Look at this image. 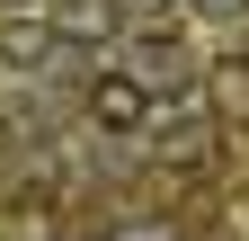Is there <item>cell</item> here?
I'll return each instance as SVG.
<instances>
[{
	"mask_svg": "<svg viewBox=\"0 0 249 241\" xmlns=\"http://www.w3.org/2000/svg\"><path fill=\"white\" fill-rule=\"evenodd\" d=\"M151 116H160V99H151L142 72H124V63L89 72V125H98V134H142Z\"/></svg>",
	"mask_w": 249,
	"mask_h": 241,
	"instance_id": "6da1fadb",
	"label": "cell"
},
{
	"mask_svg": "<svg viewBox=\"0 0 249 241\" xmlns=\"http://www.w3.org/2000/svg\"><path fill=\"white\" fill-rule=\"evenodd\" d=\"M62 36H53V18H45V0L36 9H18V0H0V54H9L18 72H36V54H53Z\"/></svg>",
	"mask_w": 249,
	"mask_h": 241,
	"instance_id": "7a4b0ae2",
	"label": "cell"
},
{
	"mask_svg": "<svg viewBox=\"0 0 249 241\" xmlns=\"http://www.w3.org/2000/svg\"><path fill=\"white\" fill-rule=\"evenodd\" d=\"M45 18H53L62 45H80V36H107L116 27V0H45Z\"/></svg>",
	"mask_w": 249,
	"mask_h": 241,
	"instance_id": "3957f363",
	"label": "cell"
},
{
	"mask_svg": "<svg viewBox=\"0 0 249 241\" xmlns=\"http://www.w3.org/2000/svg\"><path fill=\"white\" fill-rule=\"evenodd\" d=\"M107 241H169V223H116Z\"/></svg>",
	"mask_w": 249,
	"mask_h": 241,
	"instance_id": "277c9868",
	"label": "cell"
},
{
	"mask_svg": "<svg viewBox=\"0 0 249 241\" xmlns=\"http://www.w3.org/2000/svg\"><path fill=\"white\" fill-rule=\"evenodd\" d=\"M196 9H205V18H240L249 0H196Z\"/></svg>",
	"mask_w": 249,
	"mask_h": 241,
	"instance_id": "5b68a950",
	"label": "cell"
}]
</instances>
